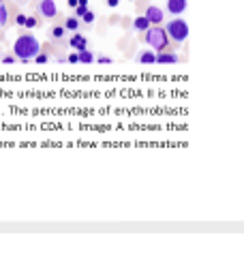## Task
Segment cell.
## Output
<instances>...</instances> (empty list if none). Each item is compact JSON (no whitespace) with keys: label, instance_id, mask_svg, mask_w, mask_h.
Returning <instances> with one entry per match:
<instances>
[{"label":"cell","instance_id":"277c9868","mask_svg":"<svg viewBox=\"0 0 244 257\" xmlns=\"http://www.w3.org/2000/svg\"><path fill=\"white\" fill-rule=\"evenodd\" d=\"M37 11H39L41 18H45V20H54L56 15H58V7H56V0H39Z\"/></svg>","mask_w":244,"mask_h":257},{"label":"cell","instance_id":"5bb4252c","mask_svg":"<svg viewBox=\"0 0 244 257\" xmlns=\"http://www.w3.org/2000/svg\"><path fill=\"white\" fill-rule=\"evenodd\" d=\"M7 22H9V9L5 3H0V28H5Z\"/></svg>","mask_w":244,"mask_h":257},{"label":"cell","instance_id":"cb8c5ba5","mask_svg":"<svg viewBox=\"0 0 244 257\" xmlns=\"http://www.w3.org/2000/svg\"><path fill=\"white\" fill-rule=\"evenodd\" d=\"M118 3H120V0H107V5H109V7H118Z\"/></svg>","mask_w":244,"mask_h":257},{"label":"cell","instance_id":"ffe728a7","mask_svg":"<svg viewBox=\"0 0 244 257\" xmlns=\"http://www.w3.org/2000/svg\"><path fill=\"white\" fill-rule=\"evenodd\" d=\"M67 62H71V64H79V58H77V52H73V54H69V56H67Z\"/></svg>","mask_w":244,"mask_h":257},{"label":"cell","instance_id":"d6986e66","mask_svg":"<svg viewBox=\"0 0 244 257\" xmlns=\"http://www.w3.org/2000/svg\"><path fill=\"white\" fill-rule=\"evenodd\" d=\"M88 11V7H84V5H77L75 7V18H81V15H84Z\"/></svg>","mask_w":244,"mask_h":257},{"label":"cell","instance_id":"30bf717a","mask_svg":"<svg viewBox=\"0 0 244 257\" xmlns=\"http://www.w3.org/2000/svg\"><path fill=\"white\" fill-rule=\"evenodd\" d=\"M47 37L52 39V41H64V39H67V28L62 26V24H58V26H52L50 28V32H47Z\"/></svg>","mask_w":244,"mask_h":257},{"label":"cell","instance_id":"2e32d148","mask_svg":"<svg viewBox=\"0 0 244 257\" xmlns=\"http://www.w3.org/2000/svg\"><path fill=\"white\" fill-rule=\"evenodd\" d=\"M37 26H39V18H32V15L28 18V15H26V24H24V28H28V30H35Z\"/></svg>","mask_w":244,"mask_h":257},{"label":"cell","instance_id":"4fadbf2b","mask_svg":"<svg viewBox=\"0 0 244 257\" xmlns=\"http://www.w3.org/2000/svg\"><path fill=\"white\" fill-rule=\"evenodd\" d=\"M148 28H150V22L146 20L144 15H142V18H135V20H133V30H135V32H146Z\"/></svg>","mask_w":244,"mask_h":257},{"label":"cell","instance_id":"9c48e42d","mask_svg":"<svg viewBox=\"0 0 244 257\" xmlns=\"http://www.w3.org/2000/svg\"><path fill=\"white\" fill-rule=\"evenodd\" d=\"M135 60L140 62V64H157V52H152V50H142V52H137Z\"/></svg>","mask_w":244,"mask_h":257},{"label":"cell","instance_id":"7402d4cb","mask_svg":"<svg viewBox=\"0 0 244 257\" xmlns=\"http://www.w3.org/2000/svg\"><path fill=\"white\" fill-rule=\"evenodd\" d=\"M96 62H99V64H111V58H109V56H99Z\"/></svg>","mask_w":244,"mask_h":257},{"label":"cell","instance_id":"ac0fdd59","mask_svg":"<svg viewBox=\"0 0 244 257\" xmlns=\"http://www.w3.org/2000/svg\"><path fill=\"white\" fill-rule=\"evenodd\" d=\"M0 62H3V64H13L15 62V56L13 54H5V56H0Z\"/></svg>","mask_w":244,"mask_h":257},{"label":"cell","instance_id":"8fae6325","mask_svg":"<svg viewBox=\"0 0 244 257\" xmlns=\"http://www.w3.org/2000/svg\"><path fill=\"white\" fill-rule=\"evenodd\" d=\"M75 52H77L79 64H90V62H94V54L88 50V47H84V50H75Z\"/></svg>","mask_w":244,"mask_h":257},{"label":"cell","instance_id":"52a82bcc","mask_svg":"<svg viewBox=\"0 0 244 257\" xmlns=\"http://www.w3.org/2000/svg\"><path fill=\"white\" fill-rule=\"evenodd\" d=\"M176 62H180V56L176 52H167V50L157 52V64H176Z\"/></svg>","mask_w":244,"mask_h":257},{"label":"cell","instance_id":"6da1fadb","mask_svg":"<svg viewBox=\"0 0 244 257\" xmlns=\"http://www.w3.org/2000/svg\"><path fill=\"white\" fill-rule=\"evenodd\" d=\"M39 52H41V43H39V39L35 35H30V32L20 35L13 43V56L24 64L30 62Z\"/></svg>","mask_w":244,"mask_h":257},{"label":"cell","instance_id":"7a4b0ae2","mask_svg":"<svg viewBox=\"0 0 244 257\" xmlns=\"http://www.w3.org/2000/svg\"><path fill=\"white\" fill-rule=\"evenodd\" d=\"M144 39H146V43L150 45L152 52H163V50H167V45H169L167 32H165V28H161V26L148 28L144 32Z\"/></svg>","mask_w":244,"mask_h":257},{"label":"cell","instance_id":"7c38bea8","mask_svg":"<svg viewBox=\"0 0 244 257\" xmlns=\"http://www.w3.org/2000/svg\"><path fill=\"white\" fill-rule=\"evenodd\" d=\"M79 18H75V15H69V18L67 20H64V24H62V26L64 28H67V32H77L79 30Z\"/></svg>","mask_w":244,"mask_h":257},{"label":"cell","instance_id":"9a60e30c","mask_svg":"<svg viewBox=\"0 0 244 257\" xmlns=\"http://www.w3.org/2000/svg\"><path fill=\"white\" fill-rule=\"evenodd\" d=\"M32 60H35L37 64H45V62H50V54H47V52H39Z\"/></svg>","mask_w":244,"mask_h":257},{"label":"cell","instance_id":"5b68a950","mask_svg":"<svg viewBox=\"0 0 244 257\" xmlns=\"http://www.w3.org/2000/svg\"><path fill=\"white\" fill-rule=\"evenodd\" d=\"M144 18L150 22V26H161L163 20H165V13H163V9H159V7H148Z\"/></svg>","mask_w":244,"mask_h":257},{"label":"cell","instance_id":"44dd1931","mask_svg":"<svg viewBox=\"0 0 244 257\" xmlns=\"http://www.w3.org/2000/svg\"><path fill=\"white\" fill-rule=\"evenodd\" d=\"M15 24H18V26H24V24H26V15H15Z\"/></svg>","mask_w":244,"mask_h":257},{"label":"cell","instance_id":"e0dca14e","mask_svg":"<svg viewBox=\"0 0 244 257\" xmlns=\"http://www.w3.org/2000/svg\"><path fill=\"white\" fill-rule=\"evenodd\" d=\"M94 18H96V15L90 11V9H88L84 15H81V18L79 20H84V24H88V26H90V24H94Z\"/></svg>","mask_w":244,"mask_h":257},{"label":"cell","instance_id":"d4e9b609","mask_svg":"<svg viewBox=\"0 0 244 257\" xmlns=\"http://www.w3.org/2000/svg\"><path fill=\"white\" fill-rule=\"evenodd\" d=\"M0 3H5V0H0Z\"/></svg>","mask_w":244,"mask_h":257},{"label":"cell","instance_id":"ba28073f","mask_svg":"<svg viewBox=\"0 0 244 257\" xmlns=\"http://www.w3.org/2000/svg\"><path fill=\"white\" fill-rule=\"evenodd\" d=\"M69 47L71 50H84V47H88V39L81 35V32H73V37L69 39Z\"/></svg>","mask_w":244,"mask_h":257},{"label":"cell","instance_id":"8992f818","mask_svg":"<svg viewBox=\"0 0 244 257\" xmlns=\"http://www.w3.org/2000/svg\"><path fill=\"white\" fill-rule=\"evenodd\" d=\"M165 9L169 15H174V18H178V15H182L186 11V0H167Z\"/></svg>","mask_w":244,"mask_h":257},{"label":"cell","instance_id":"3957f363","mask_svg":"<svg viewBox=\"0 0 244 257\" xmlns=\"http://www.w3.org/2000/svg\"><path fill=\"white\" fill-rule=\"evenodd\" d=\"M165 32H167V37L172 39L174 43H184L186 41V37H189V24H186L180 15L178 18H174V20H169L167 22V26H165Z\"/></svg>","mask_w":244,"mask_h":257},{"label":"cell","instance_id":"603a6c76","mask_svg":"<svg viewBox=\"0 0 244 257\" xmlns=\"http://www.w3.org/2000/svg\"><path fill=\"white\" fill-rule=\"evenodd\" d=\"M67 5H69V7H73V9H75V7H77V0H67Z\"/></svg>","mask_w":244,"mask_h":257}]
</instances>
